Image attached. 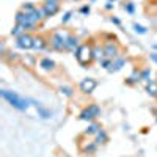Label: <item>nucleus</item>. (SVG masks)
<instances>
[{
	"mask_svg": "<svg viewBox=\"0 0 157 157\" xmlns=\"http://www.w3.org/2000/svg\"><path fill=\"white\" fill-rule=\"evenodd\" d=\"M2 96L11 104L14 109H17V110H21V112H24V110H27V107H29V102H30V99H24V98H21L19 94H16L14 91H8V90H2Z\"/></svg>",
	"mask_w": 157,
	"mask_h": 157,
	"instance_id": "obj_1",
	"label": "nucleus"
},
{
	"mask_svg": "<svg viewBox=\"0 0 157 157\" xmlns=\"http://www.w3.org/2000/svg\"><path fill=\"white\" fill-rule=\"evenodd\" d=\"M75 57H77V61L82 64V66H88V64L93 61V47H91L88 43H83L80 47L75 50Z\"/></svg>",
	"mask_w": 157,
	"mask_h": 157,
	"instance_id": "obj_2",
	"label": "nucleus"
},
{
	"mask_svg": "<svg viewBox=\"0 0 157 157\" xmlns=\"http://www.w3.org/2000/svg\"><path fill=\"white\" fill-rule=\"evenodd\" d=\"M69 38H71V33H68V32H57L50 38V46L55 50H60V52L66 50V43H68Z\"/></svg>",
	"mask_w": 157,
	"mask_h": 157,
	"instance_id": "obj_3",
	"label": "nucleus"
},
{
	"mask_svg": "<svg viewBox=\"0 0 157 157\" xmlns=\"http://www.w3.org/2000/svg\"><path fill=\"white\" fill-rule=\"evenodd\" d=\"M101 113V109L98 105H94V104H91V105H88L86 109H83L80 112V120L83 121H93L96 116H99Z\"/></svg>",
	"mask_w": 157,
	"mask_h": 157,
	"instance_id": "obj_4",
	"label": "nucleus"
},
{
	"mask_svg": "<svg viewBox=\"0 0 157 157\" xmlns=\"http://www.w3.org/2000/svg\"><path fill=\"white\" fill-rule=\"evenodd\" d=\"M43 8H44V11H46L47 17L55 16L57 13H58V10H60V0H44Z\"/></svg>",
	"mask_w": 157,
	"mask_h": 157,
	"instance_id": "obj_5",
	"label": "nucleus"
},
{
	"mask_svg": "<svg viewBox=\"0 0 157 157\" xmlns=\"http://www.w3.org/2000/svg\"><path fill=\"white\" fill-rule=\"evenodd\" d=\"M16 44L19 49H24V50L33 49V36H30L29 33H24L22 36L16 38Z\"/></svg>",
	"mask_w": 157,
	"mask_h": 157,
	"instance_id": "obj_6",
	"label": "nucleus"
},
{
	"mask_svg": "<svg viewBox=\"0 0 157 157\" xmlns=\"http://www.w3.org/2000/svg\"><path fill=\"white\" fill-rule=\"evenodd\" d=\"M96 86H98V82L94 80V78H91V77H88V78H83V80L80 82V90L83 91V93H86V94L93 93Z\"/></svg>",
	"mask_w": 157,
	"mask_h": 157,
	"instance_id": "obj_7",
	"label": "nucleus"
},
{
	"mask_svg": "<svg viewBox=\"0 0 157 157\" xmlns=\"http://www.w3.org/2000/svg\"><path fill=\"white\" fill-rule=\"evenodd\" d=\"M104 49H105V58H109V60H115L118 57V52H120V47L115 43H109Z\"/></svg>",
	"mask_w": 157,
	"mask_h": 157,
	"instance_id": "obj_8",
	"label": "nucleus"
},
{
	"mask_svg": "<svg viewBox=\"0 0 157 157\" xmlns=\"http://www.w3.org/2000/svg\"><path fill=\"white\" fill-rule=\"evenodd\" d=\"M16 24H19V25H24L25 29H32L33 25H32V22H30V19H29V16L25 14L24 11H19L17 14H16Z\"/></svg>",
	"mask_w": 157,
	"mask_h": 157,
	"instance_id": "obj_9",
	"label": "nucleus"
},
{
	"mask_svg": "<svg viewBox=\"0 0 157 157\" xmlns=\"http://www.w3.org/2000/svg\"><path fill=\"white\" fill-rule=\"evenodd\" d=\"M138 82H141V71L134 69V71H132V74H130V75L127 77L126 83H127V85H135V83H138Z\"/></svg>",
	"mask_w": 157,
	"mask_h": 157,
	"instance_id": "obj_10",
	"label": "nucleus"
},
{
	"mask_svg": "<svg viewBox=\"0 0 157 157\" xmlns=\"http://www.w3.org/2000/svg\"><path fill=\"white\" fill-rule=\"evenodd\" d=\"M124 63H126V60L124 58H121V57H116L115 60H112V66H110V72H116V71H120L123 66H124Z\"/></svg>",
	"mask_w": 157,
	"mask_h": 157,
	"instance_id": "obj_11",
	"label": "nucleus"
},
{
	"mask_svg": "<svg viewBox=\"0 0 157 157\" xmlns=\"http://www.w3.org/2000/svg\"><path fill=\"white\" fill-rule=\"evenodd\" d=\"M93 58L98 60V61H102L104 58H105V49L101 47L99 44L93 47Z\"/></svg>",
	"mask_w": 157,
	"mask_h": 157,
	"instance_id": "obj_12",
	"label": "nucleus"
},
{
	"mask_svg": "<svg viewBox=\"0 0 157 157\" xmlns=\"http://www.w3.org/2000/svg\"><path fill=\"white\" fill-rule=\"evenodd\" d=\"M80 46H82V44L78 43V38L71 35V38L68 39V43H66V49H68V50H72V52H75V50H77L78 47H80Z\"/></svg>",
	"mask_w": 157,
	"mask_h": 157,
	"instance_id": "obj_13",
	"label": "nucleus"
},
{
	"mask_svg": "<svg viewBox=\"0 0 157 157\" xmlns=\"http://www.w3.org/2000/svg\"><path fill=\"white\" fill-rule=\"evenodd\" d=\"M39 66H41L44 71H52L55 68V63L52 61L50 58H43L41 61H39Z\"/></svg>",
	"mask_w": 157,
	"mask_h": 157,
	"instance_id": "obj_14",
	"label": "nucleus"
},
{
	"mask_svg": "<svg viewBox=\"0 0 157 157\" xmlns=\"http://www.w3.org/2000/svg\"><path fill=\"white\" fill-rule=\"evenodd\" d=\"M46 47V41L41 36H33V49L35 50H43Z\"/></svg>",
	"mask_w": 157,
	"mask_h": 157,
	"instance_id": "obj_15",
	"label": "nucleus"
},
{
	"mask_svg": "<svg viewBox=\"0 0 157 157\" xmlns=\"http://www.w3.org/2000/svg\"><path fill=\"white\" fill-rule=\"evenodd\" d=\"M146 93L152 98H157V82L151 80L148 85H146Z\"/></svg>",
	"mask_w": 157,
	"mask_h": 157,
	"instance_id": "obj_16",
	"label": "nucleus"
},
{
	"mask_svg": "<svg viewBox=\"0 0 157 157\" xmlns=\"http://www.w3.org/2000/svg\"><path fill=\"white\" fill-rule=\"evenodd\" d=\"M107 140H109V135H107V132L105 130H99V132L96 134V143L98 145H104V143H107Z\"/></svg>",
	"mask_w": 157,
	"mask_h": 157,
	"instance_id": "obj_17",
	"label": "nucleus"
},
{
	"mask_svg": "<svg viewBox=\"0 0 157 157\" xmlns=\"http://www.w3.org/2000/svg\"><path fill=\"white\" fill-rule=\"evenodd\" d=\"M99 130H101V126L96 124V123H93V124H90L88 129L85 130V135H96Z\"/></svg>",
	"mask_w": 157,
	"mask_h": 157,
	"instance_id": "obj_18",
	"label": "nucleus"
},
{
	"mask_svg": "<svg viewBox=\"0 0 157 157\" xmlns=\"http://www.w3.org/2000/svg\"><path fill=\"white\" fill-rule=\"evenodd\" d=\"M25 30H27V29H25L24 25H19V24H16V27L11 30V35H13V36H16V38H19V36H22V35L25 33Z\"/></svg>",
	"mask_w": 157,
	"mask_h": 157,
	"instance_id": "obj_19",
	"label": "nucleus"
},
{
	"mask_svg": "<svg viewBox=\"0 0 157 157\" xmlns=\"http://www.w3.org/2000/svg\"><path fill=\"white\" fill-rule=\"evenodd\" d=\"M141 82L148 85L151 82V71L149 69H145V71H141Z\"/></svg>",
	"mask_w": 157,
	"mask_h": 157,
	"instance_id": "obj_20",
	"label": "nucleus"
},
{
	"mask_svg": "<svg viewBox=\"0 0 157 157\" xmlns=\"http://www.w3.org/2000/svg\"><path fill=\"white\" fill-rule=\"evenodd\" d=\"M35 10H36V6H35V5H32V3H24L21 11H24L25 14H30V13H33Z\"/></svg>",
	"mask_w": 157,
	"mask_h": 157,
	"instance_id": "obj_21",
	"label": "nucleus"
},
{
	"mask_svg": "<svg viewBox=\"0 0 157 157\" xmlns=\"http://www.w3.org/2000/svg\"><path fill=\"white\" fill-rule=\"evenodd\" d=\"M60 93L64 94V96H68V98H71L74 94L72 93V88H69V86H60Z\"/></svg>",
	"mask_w": 157,
	"mask_h": 157,
	"instance_id": "obj_22",
	"label": "nucleus"
},
{
	"mask_svg": "<svg viewBox=\"0 0 157 157\" xmlns=\"http://www.w3.org/2000/svg\"><path fill=\"white\" fill-rule=\"evenodd\" d=\"M101 64H102V68H105L107 71L110 69V66H112V60H109V58H104L102 61H99Z\"/></svg>",
	"mask_w": 157,
	"mask_h": 157,
	"instance_id": "obj_23",
	"label": "nucleus"
},
{
	"mask_svg": "<svg viewBox=\"0 0 157 157\" xmlns=\"http://www.w3.org/2000/svg\"><path fill=\"white\" fill-rule=\"evenodd\" d=\"M134 29H135V32L137 33H146V29L145 27H143V25H138V24H134Z\"/></svg>",
	"mask_w": 157,
	"mask_h": 157,
	"instance_id": "obj_24",
	"label": "nucleus"
},
{
	"mask_svg": "<svg viewBox=\"0 0 157 157\" xmlns=\"http://www.w3.org/2000/svg\"><path fill=\"white\" fill-rule=\"evenodd\" d=\"M71 17H72V11H68L66 14H64V16L61 17V22H63V24H66V22H68Z\"/></svg>",
	"mask_w": 157,
	"mask_h": 157,
	"instance_id": "obj_25",
	"label": "nucleus"
},
{
	"mask_svg": "<svg viewBox=\"0 0 157 157\" xmlns=\"http://www.w3.org/2000/svg\"><path fill=\"white\" fill-rule=\"evenodd\" d=\"M124 10H126L127 13H134L135 6H134V3H127V5H124Z\"/></svg>",
	"mask_w": 157,
	"mask_h": 157,
	"instance_id": "obj_26",
	"label": "nucleus"
},
{
	"mask_svg": "<svg viewBox=\"0 0 157 157\" xmlns=\"http://www.w3.org/2000/svg\"><path fill=\"white\" fill-rule=\"evenodd\" d=\"M80 13H82V14H90V6H88V5L82 6V8H80Z\"/></svg>",
	"mask_w": 157,
	"mask_h": 157,
	"instance_id": "obj_27",
	"label": "nucleus"
},
{
	"mask_svg": "<svg viewBox=\"0 0 157 157\" xmlns=\"http://www.w3.org/2000/svg\"><path fill=\"white\" fill-rule=\"evenodd\" d=\"M110 21H112L113 24H116V25H120V24H121V22H120V19H118V17H112Z\"/></svg>",
	"mask_w": 157,
	"mask_h": 157,
	"instance_id": "obj_28",
	"label": "nucleus"
},
{
	"mask_svg": "<svg viewBox=\"0 0 157 157\" xmlns=\"http://www.w3.org/2000/svg\"><path fill=\"white\" fill-rule=\"evenodd\" d=\"M105 8H107V10H112V8H113V5H112V2H109V3L105 5Z\"/></svg>",
	"mask_w": 157,
	"mask_h": 157,
	"instance_id": "obj_29",
	"label": "nucleus"
},
{
	"mask_svg": "<svg viewBox=\"0 0 157 157\" xmlns=\"http://www.w3.org/2000/svg\"><path fill=\"white\" fill-rule=\"evenodd\" d=\"M151 58H152V60L157 63V54H151Z\"/></svg>",
	"mask_w": 157,
	"mask_h": 157,
	"instance_id": "obj_30",
	"label": "nucleus"
},
{
	"mask_svg": "<svg viewBox=\"0 0 157 157\" xmlns=\"http://www.w3.org/2000/svg\"><path fill=\"white\" fill-rule=\"evenodd\" d=\"M105 39H110V41H112V39H115V36H112V35H105Z\"/></svg>",
	"mask_w": 157,
	"mask_h": 157,
	"instance_id": "obj_31",
	"label": "nucleus"
},
{
	"mask_svg": "<svg viewBox=\"0 0 157 157\" xmlns=\"http://www.w3.org/2000/svg\"><path fill=\"white\" fill-rule=\"evenodd\" d=\"M109 2H115V0H109Z\"/></svg>",
	"mask_w": 157,
	"mask_h": 157,
	"instance_id": "obj_32",
	"label": "nucleus"
}]
</instances>
